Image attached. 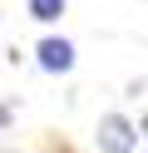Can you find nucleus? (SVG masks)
I'll return each instance as SVG.
<instances>
[{"label": "nucleus", "instance_id": "f257e3e1", "mask_svg": "<svg viewBox=\"0 0 148 153\" xmlns=\"http://www.w3.org/2000/svg\"><path fill=\"white\" fill-rule=\"evenodd\" d=\"M99 148H109V153H128V148H133V128H128V119L109 114V119L99 123Z\"/></svg>", "mask_w": 148, "mask_h": 153}, {"label": "nucleus", "instance_id": "f03ea898", "mask_svg": "<svg viewBox=\"0 0 148 153\" xmlns=\"http://www.w3.org/2000/svg\"><path fill=\"white\" fill-rule=\"evenodd\" d=\"M39 64H45V69H69V64H74V50H69L64 40H45L39 45Z\"/></svg>", "mask_w": 148, "mask_h": 153}, {"label": "nucleus", "instance_id": "7ed1b4c3", "mask_svg": "<svg viewBox=\"0 0 148 153\" xmlns=\"http://www.w3.org/2000/svg\"><path fill=\"white\" fill-rule=\"evenodd\" d=\"M30 15L35 20H59L64 15V0H30Z\"/></svg>", "mask_w": 148, "mask_h": 153}]
</instances>
